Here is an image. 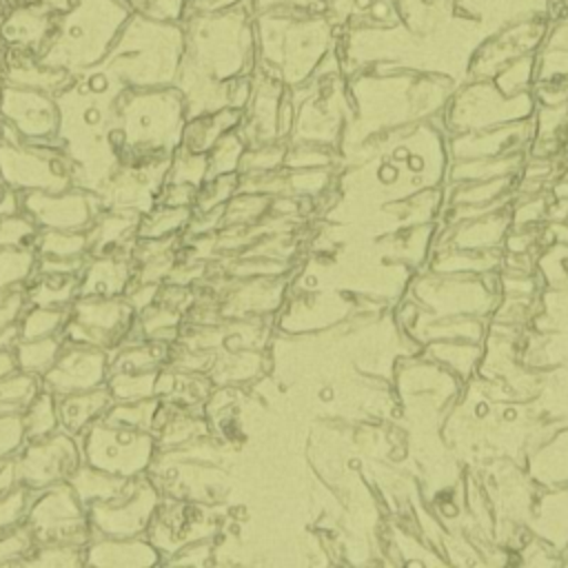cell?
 Here are the masks:
<instances>
[{"label":"cell","instance_id":"ffe728a7","mask_svg":"<svg viewBox=\"0 0 568 568\" xmlns=\"http://www.w3.org/2000/svg\"><path fill=\"white\" fill-rule=\"evenodd\" d=\"M193 215V209L189 206H166L155 204L149 211L140 215L138 222V237H171L182 235L189 220Z\"/></svg>","mask_w":568,"mask_h":568},{"label":"cell","instance_id":"7402d4cb","mask_svg":"<svg viewBox=\"0 0 568 568\" xmlns=\"http://www.w3.org/2000/svg\"><path fill=\"white\" fill-rule=\"evenodd\" d=\"M67 317H69V308L29 304L22 317L18 320V339H38V337L60 335Z\"/></svg>","mask_w":568,"mask_h":568},{"label":"cell","instance_id":"8fae6325","mask_svg":"<svg viewBox=\"0 0 568 568\" xmlns=\"http://www.w3.org/2000/svg\"><path fill=\"white\" fill-rule=\"evenodd\" d=\"M164 555L146 535L140 537H102L93 535L84 546V566L95 568H151L162 564Z\"/></svg>","mask_w":568,"mask_h":568},{"label":"cell","instance_id":"ba28073f","mask_svg":"<svg viewBox=\"0 0 568 568\" xmlns=\"http://www.w3.org/2000/svg\"><path fill=\"white\" fill-rule=\"evenodd\" d=\"M160 490L155 484L142 475L135 479L133 488L109 504H93L87 508L93 535L102 537H140L160 506Z\"/></svg>","mask_w":568,"mask_h":568},{"label":"cell","instance_id":"d590c367","mask_svg":"<svg viewBox=\"0 0 568 568\" xmlns=\"http://www.w3.org/2000/svg\"><path fill=\"white\" fill-rule=\"evenodd\" d=\"M18 366H16V357H13V351L11 348H4L0 351V379L16 373Z\"/></svg>","mask_w":568,"mask_h":568},{"label":"cell","instance_id":"d6a6232c","mask_svg":"<svg viewBox=\"0 0 568 568\" xmlns=\"http://www.w3.org/2000/svg\"><path fill=\"white\" fill-rule=\"evenodd\" d=\"M158 293H160V284L155 282H131V286L124 293V300L131 304L135 313H140L158 300Z\"/></svg>","mask_w":568,"mask_h":568},{"label":"cell","instance_id":"603a6c76","mask_svg":"<svg viewBox=\"0 0 568 568\" xmlns=\"http://www.w3.org/2000/svg\"><path fill=\"white\" fill-rule=\"evenodd\" d=\"M36 253L49 257H78L89 255L87 231L40 229L36 237Z\"/></svg>","mask_w":568,"mask_h":568},{"label":"cell","instance_id":"7c38bea8","mask_svg":"<svg viewBox=\"0 0 568 568\" xmlns=\"http://www.w3.org/2000/svg\"><path fill=\"white\" fill-rule=\"evenodd\" d=\"M138 211L104 209L89 226V257L98 255H131L138 240Z\"/></svg>","mask_w":568,"mask_h":568},{"label":"cell","instance_id":"5b68a950","mask_svg":"<svg viewBox=\"0 0 568 568\" xmlns=\"http://www.w3.org/2000/svg\"><path fill=\"white\" fill-rule=\"evenodd\" d=\"M80 464V442L64 430H55L42 439L24 442V446L13 457L18 484L31 493L67 481Z\"/></svg>","mask_w":568,"mask_h":568},{"label":"cell","instance_id":"9c48e42d","mask_svg":"<svg viewBox=\"0 0 568 568\" xmlns=\"http://www.w3.org/2000/svg\"><path fill=\"white\" fill-rule=\"evenodd\" d=\"M211 532L213 524L204 506H200L197 501L173 499L164 495L146 528V537L164 557L178 552L189 544L209 539Z\"/></svg>","mask_w":568,"mask_h":568},{"label":"cell","instance_id":"836d02e7","mask_svg":"<svg viewBox=\"0 0 568 568\" xmlns=\"http://www.w3.org/2000/svg\"><path fill=\"white\" fill-rule=\"evenodd\" d=\"M22 211V193L9 186H2L0 191V215H13Z\"/></svg>","mask_w":568,"mask_h":568},{"label":"cell","instance_id":"cb8c5ba5","mask_svg":"<svg viewBox=\"0 0 568 568\" xmlns=\"http://www.w3.org/2000/svg\"><path fill=\"white\" fill-rule=\"evenodd\" d=\"M36 248H0V293L24 288L36 273Z\"/></svg>","mask_w":568,"mask_h":568},{"label":"cell","instance_id":"484cf974","mask_svg":"<svg viewBox=\"0 0 568 568\" xmlns=\"http://www.w3.org/2000/svg\"><path fill=\"white\" fill-rule=\"evenodd\" d=\"M158 371L144 373H109L106 388L113 402H135L155 395Z\"/></svg>","mask_w":568,"mask_h":568},{"label":"cell","instance_id":"8d00e7d4","mask_svg":"<svg viewBox=\"0 0 568 568\" xmlns=\"http://www.w3.org/2000/svg\"><path fill=\"white\" fill-rule=\"evenodd\" d=\"M18 339V324L9 326V328H0V351L11 348Z\"/></svg>","mask_w":568,"mask_h":568},{"label":"cell","instance_id":"e575fe53","mask_svg":"<svg viewBox=\"0 0 568 568\" xmlns=\"http://www.w3.org/2000/svg\"><path fill=\"white\" fill-rule=\"evenodd\" d=\"M18 484V477H16V468H13V459L0 464V497L11 493Z\"/></svg>","mask_w":568,"mask_h":568},{"label":"cell","instance_id":"6da1fadb","mask_svg":"<svg viewBox=\"0 0 568 568\" xmlns=\"http://www.w3.org/2000/svg\"><path fill=\"white\" fill-rule=\"evenodd\" d=\"M0 184L20 193H58L78 186V166L62 144L0 140Z\"/></svg>","mask_w":568,"mask_h":568},{"label":"cell","instance_id":"2e32d148","mask_svg":"<svg viewBox=\"0 0 568 568\" xmlns=\"http://www.w3.org/2000/svg\"><path fill=\"white\" fill-rule=\"evenodd\" d=\"M27 302L33 306L69 308L80 297V275L75 273H33L24 284Z\"/></svg>","mask_w":568,"mask_h":568},{"label":"cell","instance_id":"d4e9b609","mask_svg":"<svg viewBox=\"0 0 568 568\" xmlns=\"http://www.w3.org/2000/svg\"><path fill=\"white\" fill-rule=\"evenodd\" d=\"M42 388L40 377L16 371L0 379V415L20 413L29 399Z\"/></svg>","mask_w":568,"mask_h":568},{"label":"cell","instance_id":"9a60e30c","mask_svg":"<svg viewBox=\"0 0 568 568\" xmlns=\"http://www.w3.org/2000/svg\"><path fill=\"white\" fill-rule=\"evenodd\" d=\"M135 479L138 477H118L82 462L67 481L71 484L73 493L84 504V508H89L93 504H109L124 497L133 488Z\"/></svg>","mask_w":568,"mask_h":568},{"label":"cell","instance_id":"4fadbf2b","mask_svg":"<svg viewBox=\"0 0 568 568\" xmlns=\"http://www.w3.org/2000/svg\"><path fill=\"white\" fill-rule=\"evenodd\" d=\"M133 282L131 255L89 257L80 273V295L122 297Z\"/></svg>","mask_w":568,"mask_h":568},{"label":"cell","instance_id":"f546056e","mask_svg":"<svg viewBox=\"0 0 568 568\" xmlns=\"http://www.w3.org/2000/svg\"><path fill=\"white\" fill-rule=\"evenodd\" d=\"M29 501H31V490L24 486H16L11 493L0 497V535L24 524Z\"/></svg>","mask_w":568,"mask_h":568},{"label":"cell","instance_id":"1f68e13d","mask_svg":"<svg viewBox=\"0 0 568 568\" xmlns=\"http://www.w3.org/2000/svg\"><path fill=\"white\" fill-rule=\"evenodd\" d=\"M27 306H29V302H27L24 288H13V291L0 293V328L16 326L18 320L22 317V313L27 311Z\"/></svg>","mask_w":568,"mask_h":568},{"label":"cell","instance_id":"74e56055","mask_svg":"<svg viewBox=\"0 0 568 568\" xmlns=\"http://www.w3.org/2000/svg\"><path fill=\"white\" fill-rule=\"evenodd\" d=\"M0 191H2V184H0Z\"/></svg>","mask_w":568,"mask_h":568},{"label":"cell","instance_id":"8992f818","mask_svg":"<svg viewBox=\"0 0 568 568\" xmlns=\"http://www.w3.org/2000/svg\"><path fill=\"white\" fill-rule=\"evenodd\" d=\"M0 122L11 126L20 140L36 144H62L58 100L42 89L2 87Z\"/></svg>","mask_w":568,"mask_h":568},{"label":"cell","instance_id":"ac0fdd59","mask_svg":"<svg viewBox=\"0 0 568 568\" xmlns=\"http://www.w3.org/2000/svg\"><path fill=\"white\" fill-rule=\"evenodd\" d=\"M62 348H64L62 335H49L38 339H16V344L11 346L18 371L36 377H42L53 366Z\"/></svg>","mask_w":568,"mask_h":568},{"label":"cell","instance_id":"83f0119b","mask_svg":"<svg viewBox=\"0 0 568 568\" xmlns=\"http://www.w3.org/2000/svg\"><path fill=\"white\" fill-rule=\"evenodd\" d=\"M40 226L24 213L0 215V248H36Z\"/></svg>","mask_w":568,"mask_h":568},{"label":"cell","instance_id":"52a82bcc","mask_svg":"<svg viewBox=\"0 0 568 568\" xmlns=\"http://www.w3.org/2000/svg\"><path fill=\"white\" fill-rule=\"evenodd\" d=\"M22 211L40 229L89 231L95 217L104 211V202L100 193L84 186H71L58 193L27 191L22 193Z\"/></svg>","mask_w":568,"mask_h":568},{"label":"cell","instance_id":"7a4b0ae2","mask_svg":"<svg viewBox=\"0 0 568 568\" xmlns=\"http://www.w3.org/2000/svg\"><path fill=\"white\" fill-rule=\"evenodd\" d=\"M82 462L118 477H142L158 455V442L151 430L111 426L93 422L80 437Z\"/></svg>","mask_w":568,"mask_h":568},{"label":"cell","instance_id":"f1b7e54d","mask_svg":"<svg viewBox=\"0 0 568 568\" xmlns=\"http://www.w3.org/2000/svg\"><path fill=\"white\" fill-rule=\"evenodd\" d=\"M36 548V539L27 524H20L0 535V566L22 564L31 550Z\"/></svg>","mask_w":568,"mask_h":568},{"label":"cell","instance_id":"277c9868","mask_svg":"<svg viewBox=\"0 0 568 568\" xmlns=\"http://www.w3.org/2000/svg\"><path fill=\"white\" fill-rule=\"evenodd\" d=\"M138 313L122 297H89L80 295L69 306V317L62 328L64 344L91 346L104 353L120 348L135 324Z\"/></svg>","mask_w":568,"mask_h":568},{"label":"cell","instance_id":"e0dca14e","mask_svg":"<svg viewBox=\"0 0 568 568\" xmlns=\"http://www.w3.org/2000/svg\"><path fill=\"white\" fill-rule=\"evenodd\" d=\"M173 344L162 342H133L122 344L109 355V373H144L160 371L169 364Z\"/></svg>","mask_w":568,"mask_h":568},{"label":"cell","instance_id":"30bf717a","mask_svg":"<svg viewBox=\"0 0 568 568\" xmlns=\"http://www.w3.org/2000/svg\"><path fill=\"white\" fill-rule=\"evenodd\" d=\"M109 377V353L91 346L64 344L53 366L40 377L42 388L55 397L104 386Z\"/></svg>","mask_w":568,"mask_h":568},{"label":"cell","instance_id":"4dcf8cb0","mask_svg":"<svg viewBox=\"0 0 568 568\" xmlns=\"http://www.w3.org/2000/svg\"><path fill=\"white\" fill-rule=\"evenodd\" d=\"M24 426L20 413L0 415V464L16 457V453L24 446Z\"/></svg>","mask_w":568,"mask_h":568},{"label":"cell","instance_id":"4316f807","mask_svg":"<svg viewBox=\"0 0 568 568\" xmlns=\"http://www.w3.org/2000/svg\"><path fill=\"white\" fill-rule=\"evenodd\" d=\"M20 566H29V568H78V566H84V546L36 544L31 555Z\"/></svg>","mask_w":568,"mask_h":568},{"label":"cell","instance_id":"44dd1931","mask_svg":"<svg viewBox=\"0 0 568 568\" xmlns=\"http://www.w3.org/2000/svg\"><path fill=\"white\" fill-rule=\"evenodd\" d=\"M160 404L162 399L158 395L146 399H135V402H113L102 415V422L111 426L153 430Z\"/></svg>","mask_w":568,"mask_h":568},{"label":"cell","instance_id":"d6986e66","mask_svg":"<svg viewBox=\"0 0 568 568\" xmlns=\"http://www.w3.org/2000/svg\"><path fill=\"white\" fill-rule=\"evenodd\" d=\"M22 426H24V437L27 442L31 439H42L60 430L58 422V406H55V395L49 393L47 388H40L29 404L20 410Z\"/></svg>","mask_w":568,"mask_h":568},{"label":"cell","instance_id":"3957f363","mask_svg":"<svg viewBox=\"0 0 568 568\" xmlns=\"http://www.w3.org/2000/svg\"><path fill=\"white\" fill-rule=\"evenodd\" d=\"M24 524L36 544L87 546L93 537L89 513L69 481L31 493Z\"/></svg>","mask_w":568,"mask_h":568},{"label":"cell","instance_id":"5bb4252c","mask_svg":"<svg viewBox=\"0 0 568 568\" xmlns=\"http://www.w3.org/2000/svg\"><path fill=\"white\" fill-rule=\"evenodd\" d=\"M113 404V397L104 386L80 390V393H69L55 397L58 406V422L60 430L80 437L93 422L102 419L106 408Z\"/></svg>","mask_w":568,"mask_h":568}]
</instances>
